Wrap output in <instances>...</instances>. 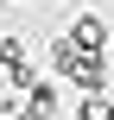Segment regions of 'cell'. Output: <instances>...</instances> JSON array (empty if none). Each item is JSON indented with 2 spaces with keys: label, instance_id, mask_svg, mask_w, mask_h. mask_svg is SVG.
<instances>
[{
  "label": "cell",
  "instance_id": "cell-5",
  "mask_svg": "<svg viewBox=\"0 0 114 120\" xmlns=\"http://www.w3.org/2000/svg\"><path fill=\"white\" fill-rule=\"evenodd\" d=\"M19 57H25V38L19 32H0V70H13Z\"/></svg>",
  "mask_w": 114,
  "mask_h": 120
},
{
  "label": "cell",
  "instance_id": "cell-4",
  "mask_svg": "<svg viewBox=\"0 0 114 120\" xmlns=\"http://www.w3.org/2000/svg\"><path fill=\"white\" fill-rule=\"evenodd\" d=\"M76 120H114V95H83Z\"/></svg>",
  "mask_w": 114,
  "mask_h": 120
},
{
  "label": "cell",
  "instance_id": "cell-3",
  "mask_svg": "<svg viewBox=\"0 0 114 120\" xmlns=\"http://www.w3.org/2000/svg\"><path fill=\"white\" fill-rule=\"evenodd\" d=\"M57 114V89L51 82H32V101H25V120H51Z\"/></svg>",
  "mask_w": 114,
  "mask_h": 120
},
{
  "label": "cell",
  "instance_id": "cell-2",
  "mask_svg": "<svg viewBox=\"0 0 114 120\" xmlns=\"http://www.w3.org/2000/svg\"><path fill=\"white\" fill-rule=\"evenodd\" d=\"M63 38H70V44H76V51H108V25H102V19H95V13H76V19H70V32H63Z\"/></svg>",
  "mask_w": 114,
  "mask_h": 120
},
{
  "label": "cell",
  "instance_id": "cell-1",
  "mask_svg": "<svg viewBox=\"0 0 114 120\" xmlns=\"http://www.w3.org/2000/svg\"><path fill=\"white\" fill-rule=\"evenodd\" d=\"M70 82H76L83 95H102V89H108V57H102V51H83L76 70H70Z\"/></svg>",
  "mask_w": 114,
  "mask_h": 120
}]
</instances>
